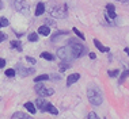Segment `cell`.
Masks as SVG:
<instances>
[{
  "label": "cell",
  "mask_w": 129,
  "mask_h": 119,
  "mask_svg": "<svg viewBox=\"0 0 129 119\" xmlns=\"http://www.w3.org/2000/svg\"><path fill=\"white\" fill-rule=\"evenodd\" d=\"M16 73H18L19 76H22V77H26V76H30L34 73V68H23L20 64L16 65Z\"/></svg>",
  "instance_id": "obj_7"
},
{
  "label": "cell",
  "mask_w": 129,
  "mask_h": 119,
  "mask_svg": "<svg viewBox=\"0 0 129 119\" xmlns=\"http://www.w3.org/2000/svg\"><path fill=\"white\" fill-rule=\"evenodd\" d=\"M29 41H30V42H37V41H38V34H37V33L29 34Z\"/></svg>",
  "instance_id": "obj_23"
},
{
  "label": "cell",
  "mask_w": 129,
  "mask_h": 119,
  "mask_svg": "<svg viewBox=\"0 0 129 119\" xmlns=\"http://www.w3.org/2000/svg\"><path fill=\"white\" fill-rule=\"evenodd\" d=\"M90 58H91V60H95V58H96V55L94 54V53H90Z\"/></svg>",
  "instance_id": "obj_33"
},
{
  "label": "cell",
  "mask_w": 129,
  "mask_h": 119,
  "mask_svg": "<svg viewBox=\"0 0 129 119\" xmlns=\"http://www.w3.org/2000/svg\"><path fill=\"white\" fill-rule=\"evenodd\" d=\"M49 12L52 16L54 18H60V19H64L67 18V14H68V8L67 6H52L49 7Z\"/></svg>",
  "instance_id": "obj_3"
},
{
  "label": "cell",
  "mask_w": 129,
  "mask_h": 119,
  "mask_svg": "<svg viewBox=\"0 0 129 119\" xmlns=\"http://www.w3.org/2000/svg\"><path fill=\"white\" fill-rule=\"evenodd\" d=\"M26 61L27 62H29V64H31V65H34V64H36V58H33V57H26Z\"/></svg>",
  "instance_id": "obj_29"
},
{
  "label": "cell",
  "mask_w": 129,
  "mask_h": 119,
  "mask_svg": "<svg viewBox=\"0 0 129 119\" xmlns=\"http://www.w3.org/2000/svg\"><path fill=\"white\" fill-rule=\"evenodd\" d=\"M41 58H45V60H48V61H53L54 55L50 54V53H48V51H44V53H41Z\"/></svg>",
  "instance_id": "obj_19"
},
{
  "label": "cell",
  "mask_w": 129,
  "mask_h": 119,
  "mask_svg": "<svg viewBox=\"0 0 129 119\" xmlns=\"http://www.w3.org/2000/svg\"><path fill=\"white\" fill-rule=\"evenodd\" d=\"M106 10H107V15H109L111 19H116V18H117V14H116V7H114V4H111V3H109V4L106 6Z\"/></svg>",
  "instance_id": "obj_8"
},
{
  "label": "cell",
  "mask_w": 129,
  "mask_h": 119,
  "mask_svg": "<svg viewBox=\"0 0 129 119\" xmlns=\"http://www.w3.org/2000/svg\"><path fill=\"white\" fill-rule=\"evenodd\" d=\"M3 8V3H2V0H0V10Z\"/></svg>",
  "instance_id": "obj_36"
},
{
  "label": "cell",
  "mask_w": 129,
  "mask_h": 119,
  "mask_svg": "<svg viewBox=\"0 0 129 119\" xmlns=\"http://www.w3.org/2000/svg\"><path fill=\"white\" fill-rule=\"evenodd\" d=\"M69 49H71L74 57H82L83 54L87 53V47L76 39H69Z\"/></svg>",
  "instance_id": "obj_2"
},
{
  "label": "cell",
  "mask_w": 129,
  "mask_h": 119,
  "mask_svg": "<svg viewBox=\"0 0 129 119\" xmlns=\"http://www.w3.org/2000/svg\"><path fill=\"white\" fill-rule=\"evenodd\" d=\"M4 65H6V60L0 58V68H4Z\"/></svg>",
  "instance_id": "obj_32"
},
{
  "label": "cell",
  "mask_w": 129,
  "mask_h": 119,
  "mask_svg": "<svg viewBox=\"0 0 129 119\" xmlns=\"http://www.w3.org/2000/svg\"><path fill=\"white\" fill-rule=\"evenodd\" d=\"M57 55L60 57L61 60H71L72 57H74V54H72V51H71V49L68 47H60L57 50Z\"/></svg>",
  "instance_id": "obj_6"
},
{
  "label": "cell",
  "mask_w": 129,
  "mask_h": 119,
  "mask_svg": "<svg viewBox=\"0 0 129 119\" xmlns=\"http://www.w3.org/2000/svg\"><path fill=\"white\" fill-rule=\"evenodd\" d=\"M0 24H2V26H8V20H7L6 18H2V19H0Z\"/></svg>",
  "instance_id": "obj_30"
},
{
  "label": "cell",
  "mask_w": 129,
  "mask_h": 119,
  "mask_svg": "<svg viewBox=\"0 0 129 119\" xmlns=\"http://www.w3.org/2000/svg\"><path fill=\"white\" fill-rule=\"evenodd\" d=\"M71 66H72L71 62H61V64H60V71L64 72V71H67V69H69Z\"/></svg>",
  "instance_id": "obj_21"
},
{
  "label": "cell",
  "mask_w": 129,
  "mask_h": 119,
  "mask_svg": "<svg viewBox=\"0 0 129 119\" xmlns=\"http://www.w3.org/2000/svg\"><path fill=\"white\" fill-rule=\"evenodd\" d=\"M15 73H16L15 69H7V71H6V76H8V77H14Z\"/></svg>",
  "instance_id": "obj_26"
},
{
  "label": "cell",
  "mask_w": 129,
  "mask_h": 119,
  "mask_svg": "<svg viewBox=\"0 0 129 119\" xmlns=\"http://www.w3.org/2000/svg\"><path fill=\"white\" fill-rule=\"evenodd\" d=\"M87 119H99V118H98V115H96L95 112H90L88 116H87Z\"/></svg>",
  "instance_id": "obj_28"
},
{
  "label": "cell",
  "mask_w": 129,
  "mask_h": 119,
  "mask_svg": "<svg viewBox=\"0 0 129 119\" xmlns=\"http://www.w3.org/2000/svg\"><path fill=\"white\" fill-rule=\"evenodd\" d=\"M72 30H74V33H75V34H76V35H78L79 38H80V39H82V41H84V35H83V33H82V31H79L78 29H76V27H74Z\"/></svg>",
  "instance_id": "obj_25"
},
{
  "label": "cell",
  "mask_w": 129,
  "mask_h": 119,
  "mask_svg": "<svg viewBox=\"0 0 129 119\" xmlns=\"http://www.w3.org/2000/svg\"><path fill=\"white\" fill-rule=\"evenodd\" d=\"M11 119H31L27 114H25V112H15L11 116Z\"/></svg>",
  "instance_id": "obj_14"
},
{
  "label": "cell",
  "mask_w": 129,
  "mask_h": 119,
  "mask_svg": "<svg viewBox=\"0 0 129 119\" xmlns=\"http://www.w3.org/2000/svg\"><path fill=\"white\" fill-rule=\"evenodd\" d=\"M38 34H41V35H44V37H48V35L50 34L49 26H46V24H44V26L38 27Z\"/></svg>",
  "instance_id": "obj_12"
},
{
  "label": "cell",
  "mask_w": 129,
  "mask_h": 119,
  "mask_svg": "<svg viewBox=\"0 0 129 119\" xmlns=\"http://www.w3.org/2000/svg\"><path fill=\"white\" fill-rule=\"evenodd\" d=\"M36 92L38 93V95L46 97V96H52V95H53V93H54V89H53V88H49V87H45V85H42V84H40V83H37V85H36Z\"/></svg>",
  "instance_id": "obj_4"
},
{
  "label": "cell",
  "mask_w": 129,
  "mask_h": 119,
  "mask_svg": "<svg viewBox=\"0 0 129 119\" xmlns=\"http://www.w3.org/2000/svg\"><path fill=\"white\" fill-rule=\"evenodd\" d=\"M129 77V69L128 71H125V72H122L121 73V76H120V80H118V84H122L125 80H126Z\"/></svg>",
  "instance_id": "obj_17"
},
{
  "label": "cell",
  "mask_w": 129,
  "mask_h": 119,
  "mask_svg": "<svg viewBox=\"0 0 129 119\" xmlns=\"http://www.w3.org/2000/svg\"><path fill=\"white\" fill-rule=\"evenodd\" d=\"M107 75H109L110 77H117V76L120 75V71H118V69H113V71L107 72Z\"/></svg>",
  "instance_id": "obj_24"
},
{
  "label": "cell",
  "mask_w": 129,
  "mask_h": 119,
  "mask_svg": "<svg viewBox=\"0 0 129 119\" xmlns=\"http://www.w3.org/2000/svg\"><path fill=\"white\" fill-rule=\"evenodd\" d=\"M44 22H45V24H46V26H56V22H53L52 19H45Z\"/></svg>",
  "instance_id": "obj_27"
},
{
  "label": "cell",
  "mask_w": 129,
  "mask_h": 119,
  "mask_svg": "<svg viewBox=\"0 0 129 119\" xmlns=\"http://www.w3.org/2000/svg\"><path fill=\"white\" fill-rule=\"evenodd\" d=\"M50 77L48 75H41V76H37L36 79H34V81L36 83H41V81H45V80H49Z\"/></svg>",
  "instance_id": "obj_20"
},
{
  "label": "cell",
  "mask_w": 129,
  "mask_h": 119,
  "mask_svg": "<svg viewBox=\"0 0 129 119\" xmlns=\"http://www.w3.org/2000/svg\"><path fill=\"white\" fill-rule=\"evenodd\" d=\"M6 38H7V35H6V34H2V33H0V43H2V42L4 41Z\"/></svg>",
  "instance_id": "obj_31"
},
{
  "label": "cell",
  "mask_w": 129,
  "mask_h": 119,
  "mask_svg": "<svg viewBox=\"0 0 129 119\" xmlns=\"http://www.w3.org/2000/svg\"><path fill=\"white\" fill-rule=\"evenodd\" d=\"M11 47L16 49V50H19V51H22V50H23V47H22V43H20L19 41H12V42H11Z\"/></svg>",
  "instance_id": "obj_18"
},
{
  "label": "cell",
  "mask_w": 129,
  "mask_h": 119,
  "mask_svg": "<svg viewBox=\"0 0 129 119\" xmlns=\"http://www.w3.org/2000/svg\"><path fill=\"white\" fill-rule=\"evenodd\" d=\"M79 79H80V75H79V73H72V75H69L68 79H67V85H72V84L76 83Z\"/></svg>",
  "instance_id": "obj_10"
},
{
  "label": "cell",
  "mask_w": 129,
  "mask_h": 119,
  "mask_svg": "<svg viewBox=\"0 0 129 119\" xmlns=\"http://www.w3.org/2000/svg\"><path fill=\"white\" fill-rule=\"evenodd\" d=\"M94 43H95V47L98 49L99 51H102V53H107V51H110V49L106 47V46H103V45L101 43L98 39H94Z\"/></svg>",
  "instance_id": "obj_13"
},
{
  "label": "cell",
  "mask_w": 129,
  "mask_h": 119,
  "mask_svg": "<svg viewBox=\"0 0 129 119\" xmlns=\"http://www.w3.org/2000/svg\"><path fill=\"white\" fill-rule=\"evenodd\" d=\"M0 27H2V24H0Z\"/></svg>",
  "instance_id": "obj_37"
},
{
  "label": "cell",
  "mask_w": 129,
  "mask_h": 119,
  "mask_svg": "<svg viewBox=\"0 0 129 119\" xmlns=\"http://www.w3.org/2000/svg\"><path fill=\"white\" fill-rule=\"evenodd\" d=\"M14 7H15L16 11H19L22 14L29 12V4H27L25 0H15V2H14Z\"/></svg>",
  "instance_id": "obj_5"
},
{
  "label": "cell",
  "mask_w": 129,
  "mask_h": 119,
  "mask_svg": "<svg viewBox=\"0 0 129 119\" xmlns=\"http://www.w3.org/2000/svg\"><path fill=\"white\" fill-rule=\"evenodd\" d=\"M46 103H48V100L45 99L44 96H42V97H38V99L36 100V107L40 108L41 111H44V108H45V106H46Z\"/></svg>",
  "instance_id": "obj_9"
},
{
  "label": "cell",
  "mask_w": 129,
  "mask_h": 119,
  "mask_svg": "<svg viewBox=\"0 0 129 119\" xmlns=\"http://www.w3.org/2000/svg\"><path fill=\"white\" fill-rule=\"evenodd\" d=\"M118 2H121V3H125V4H128V3H129V0H118Z\"/></svg>",
  "instance_id": "obj_34"
},
{
  "label": "cell",
  "mask_w": 129,
  "mask_h": 119,
  "mask_svg": "<svg viewBox=\"0 0 129 119\" xmlns=\"http://www.w3.org/2000/svg\"><path fill=\"white\" fill-rule=\"evenodd\" d=\"M25 108H27V111L31 114H36V111H37V107L34 106L33 103H30V101H27V103H25Z\"/></svg>",
  "instance_id": "obj_16"
},
{
  "label": "cell",
  "mask_w": 129,
  "mask_h": 119,
  "mask_svg": "<svg viewBox=\"0 0 129 119\" xmlns=\"http://www.w3.org/2000/svg\"><path fill=\"white\" fill-rule=\"evenodd\" d=\"M87 97H88V101L94 106H101L103 101V93L96 85H91L87 89Z\"/></svg>",
  "instance_id": "obj_1"
},
{
  "label": "cell",
  "mask_w": 129,
  "mask_h": 119,
  "mask_svg": "<svg viewBox=\"0 0 129 119\" xmlns=\"http://www.w3.org/2000/svg\"><path fill=\"white\" fill-rule=\"evenodd\" d=\"M44 112H50V114H53V115H57V108H56L53 104H50L49 101L46 103V106H45V108H44Z\"/></svg>",
  "instance_id": "obj_11"
},
{
  "label": "cell",
  "mask_w": 129,
  "mask_h": 119,
  "mask_svg": "<svg viewBox=\"0 0 129 119\" xmlns=\"http://www.w3.org/2000/svg\"><path fill=\"white\" fill-rule=\"evenodd\" d=\"M68 34V31H57V33L54 34V35H52V41H56L58 37H61V35H67Z\"/></svg>",
  "instance_id": "obj_22"
},
{
  "label": "cell",
  "mask_w": 129,
  "mask_h": 119,
  "mask_svg": "<svg viewBox=\"0 0 129 119\" xmlns=\"http://www.w3.org/2000/svg\"><path fill=\"white\" fill-rule=\"evenodd\" d=\"M44 12H45V4H44V3H38L37 8H36V15L40 16V15H42Z\"/></svg>",
  "instance_id": "obj_15"
},
{
  "label": "cell",
  "mask_w": 129,
  "mask_h": 119,
  "mask_svg": "<svg viewBox=\"0 0 129 119\" xmlns=\"http://www.w3.org/2000/svg\"><path fill=\"white\" fill-rule=\"evenodd\" d=\"M125 53H126L129 55V47H125Z\"/></svg>",
  "instance_id": "obj_35"
}]
</instances>
